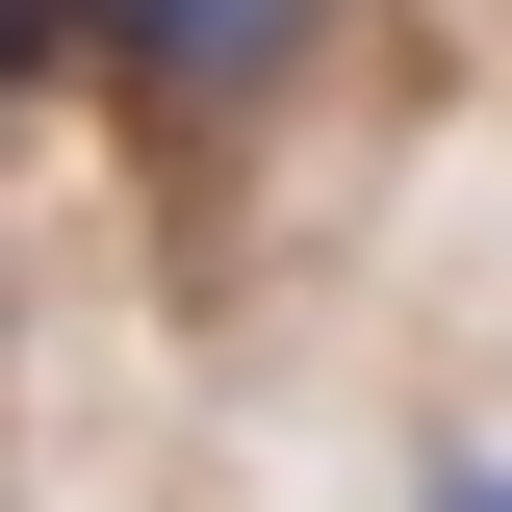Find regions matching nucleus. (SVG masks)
Returning <instances> with one entry per match:
<instances>
[{"instance_id": "nucleus-1", "label": "nucleus", "mask_w": 512, "mask_h": 512, "mask_svg": "<svg viewBox=\"0 0 512 512\" xmlns=\"http://www.w3.org/2000/svg\"><path fill=\"white\" fill-rule=\"evenodd\" d=\"M308 26H333V0H77V52H103L128 103H256Z\"/></svg>"}, {"instance_id": "nucleus-2", "label": "nucleus", "mask_w": 512, "mask_h": 512, "mask_svg": "<svg viewBox=\"0 0 512 512\" xmlns=\"http://www.w3.org/2000/svg\"><path fill=\"white\" fill-rule=\"evenodd\" d=\"M436 512H512V461H436Z\"/></svg>"}]
</instances>
